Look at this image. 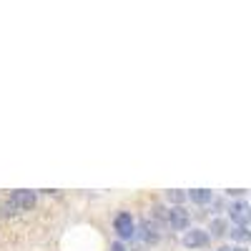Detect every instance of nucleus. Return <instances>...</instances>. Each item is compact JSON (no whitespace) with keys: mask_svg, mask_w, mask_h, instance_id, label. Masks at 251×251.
Returning a JSON list of instances; mask_svg holds the SVG:
<instances>
[{"mask_svg":"<svg viewBox=\"0 0 251 251\" xmlns=\"http://www.w3.org/2000/svg\"><path fill=\"white\" fill-rule=\"evenodd\" d=\"M219 251H234V249H219Z\"/></svg>","mask_w":251,"mask_h":251,"instance_id":"9b49d317","label":"nucleus"},{"mask_svg":"<svg viewBox=\"0 0 251 251\" xmlns=\"http://www.w3.org/2000/svg\"><path fill=\"white\" fill-rule=\"evenodd\" d=\"M166 201L169 203H183L186 201V191H166Z\"/></svg>","mask_w":251,"mask_h":251,"instance_id":"0eeeda50","label":"nucleus"},{"mask_svg":"<svg viewBox=\"0 0 251 251\" xmlns=\"http://www.w3.org/2000/svg\"><path fill=\"white\" fill-rule=\"evenodd\" d=\"M211 228H214V236H221L224 234V221H214Z\"/></svg>","mask_w":251,"mask_h":251,"instance_id":"1a4fd4ad","label":"nucleus"},{"mask_svg":"<svg viewBox=\"0 0 251 251\" xmlns=\"http://www.w3.org/2000/svg\"><path fill=\"white\" fill-rule=\"evenodd\" d=\"M116 231H118L121 239H133V234H136L133 216L131 214H118L116 216Z\"/></svg>","mask_w":251,"mask_h":251,"instance_id":"f03ea898","label":"nucleus"},{"mask_svg":"<svg viewBox=\"0 0 251 251\" xmlns=\"http://www.w3.org/2000/svg\"><path fill=\"white\" fill-rule=\"evenodd\" d=\"M33 203H35V194H33V191H15V194L10 196V201L5 203V208H8V214L15 211V208H20V211H28Z\"/></svg>","mask_w":251,"mask_h":251,"instance_id":"f257e3e1","label":"nucleus"},{"mask_svg":"<svg viewBox=\"0 0 251 251\" xmlns=\"http://www.w3.org/2000/svg\"><path fill=\"white\" fill-rule=\"evenodd\" d=\"M186 199H191L194 203H208V201L214 199V194H211V191H206V188H196V191H188Z\"/></svg>","mask_w":251,"mask_h":251,"instance_id":"423d86ee","label":"nucleus"},{"mask_svg":"<svg viewBox=\"0 0 251 251\" xmlns=\"http://www.w3.org/2000/svg\"><path fill=\"white\" fill-rule=\"evenodd\" d=\"M113 251H123V246L121 244H113Z\"/></svg>","mask_w":251,"mask_h":251,"instance_id":"9d476101","label":"nucleus"},{"mask_svg":"<svg viewBox=\"0 0 251 251\" xmlns=\"http://www.w3.org/2000/svg\"><path fill=\"white\" fill-rule=\"evenodd\" d=\"M206 241H208V234L201 231V228H191V231H186V234H183V246H188V249L203 246Z\"/></svg>","mask_w":251,"mask_h":251,"instance_id":"39448f33","label":"nucleus"},{"mask_svg":"<svg viewBox=\"0 0 251 251\" xmlns=\"http://www.w3.org/2000/svg\"><path fill=\"white\" fill-rule=\"evenodd\" d=\"M234 239L236 241H246L249 239V226H239L236 231H234Z\"/></svg>","mask_w":251,"mask_h":251,"instance_id":"6e6552de","label":"nucleus"},{"mask_svg":"<svg viewBox=\"0 0 251 251\" xmlns=\"http://www.w3.org/2000/svg\"><path fill=\"white\" fill-rule=\"evenodd\" d=\"M228 216H231L239 226H249V203H246V201L231 203V208H228Z\"/></svg>","mask_w":251,"mask_h":251,"instance_id":"20e7f679","label":"nucleus"},{"mask_svg":"<svg viewBox=\"0 0 251 251\" xmlns=\"http://www.w3.org/2000/svg\"><path fill=\"white\" fill-rule=\"evenodd\" d=\"M161 216L169 221L171 228H186V224H188V216L183 208H169V211H161Z\"/></svg>","mask_w":251,"mask_h":251,"instance_id":"7ed1b4c3","label":"nucleus"}]
</instances>
